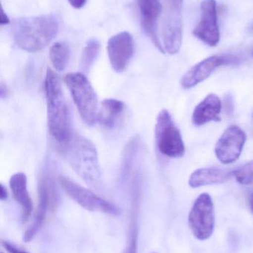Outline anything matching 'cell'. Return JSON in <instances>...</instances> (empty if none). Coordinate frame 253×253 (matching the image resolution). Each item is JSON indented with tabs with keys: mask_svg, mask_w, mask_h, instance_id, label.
<instances>
[{
	"mask_svg": "<svg viewBox=\"0 0 253 253\" xmlns=\"http://www.w3.org/2000/svg\"><path fill=\"white\" fill-rule=\"evenodd\" d=\"M59 30L57 20L51 15L21 17L12 25L13 40L16 45L30 53L47 47Z\"/></svg>",
	"mask_w": 253,
	"mask_h": 253,
	"instance_id": "6da1fadb",
	"label": "cell"
},
{
	"mask_svg": "<svg viewBox=\"0 0 253 253\" xmlns=\"http://www.w3.org/2000/svg\"><path fill=\"white\" fill-rule=\"evenodd\" d=\"M45 92L49 131L59 144H63L73 134L71 113L64 96L59 76L51 68H48L46 72Z\"/></svg>",
	"mask_w": 253,
	"mask_h": 253,
	"instance_id": "7a4b0ae2",
	"label": "cell"
},
{
	"mask_svg": "<svg viewBox=\"0 0 253 253\" xmlns=\"http://www.w3.org/2000/svg\"><path fill=\"white\" fill-rule=\"evenodd\" d=\"M61 145V153L68 165L86 183L99 184L102 172L95 144L86 137L72 134L71 138Z\"/></svg>",
	"mask_w": 253,
	"mask_h": 253,
	"instance_id": "3957f363",
	"label": "cell"
},
{
	"mask_svg": "<svg viewBox=\"0 0 253 253\" xmlns=\"http://www.w3.org/2000/svg\"><path fill=\"white\" fill-rule=\"evenodd\" d=\"M65 83L82 120L88 126H94L97 123L99 105L90 82L83 73H71L65 76Z\"/></svg>",
	"mask_w": 253,
	"mask_h": 253,
	"instance_id": "277c9868",
	"label": "cell"
},
{
	"mask_svg": "<svg viewBox=\"0 0 253 253\" xmlns=\"http://www.w3.org/2000/svg\"><path fill=\"white\" fill-rule=\"evenodd\" d=\"M155 140L158 151L166 157L178 159L185 154L181 131L167 110L159 113L155 125Z\"/></svg>",
	"mask_w": 253,
	"mask_h": 253,
	"instance_id": "5b68a950",
	"label": "cell"
},
{
	"mask_svg": "<svg viewBox=\"0 0 253 253\" xmlns=\"http://www.w3.org/2000/svg\"><path fill=\"white\" fill-rule=\"evenodd\" d=\"M38 205L31 225L23 235V241L31 242L46 221L48 212L56 209L59 202L57 190L50 177L43 175L38 181Z\"/></svg>",
	"mask_w": 253,
	"mask_h": 253,
	"instance_id": "8992f818",
	"label": "cell"
},
{
	"mask_svg": "<svg viewBox=\"0 0 253 253\" xmlns=\"http://www.w3.org/2000/svg\"><path fill=\"white\" fill-rule=\"evenodd\" d=\"M59 183L65 193L84 209L92 212H102L111 215H118L120 210L86 187L74 182L64 175L59 177Z\"/></svg>",
	"mask_w": 253,
	"mask_h": 253,
	"instance_id": "52a82bcc",
	"label": "cell"
},
{
	"mask_svg": "<svg viewBox=\"0 0 253 253\" xmlns=\"http://www.w3.org/2000/svg\"><path fill=\"white\" fill-rule=\"evenodd\" d=\"M189 227L196 239L207 240L215 229V208L208 193H202L196 199L189 214Z\"/></svg>",
	"mask_w": 253,
	"mask_h": 253,
	"instance_id": "ba28073f",
	"label": "cell"
},
{
	"mask_svg": "<svg viewBox=\"0 0 253 253\" xmlns=\"http://www.w3.org/2000/svg\"><path fill=\"white\" fill-rule=\"evenodd\" d=\"M164 5L163 47L169 54H176L182 45L183 0H164Z\"/></svg>",
	"mask_w": 253,
	"mask_h": 253,
	"instance_id": "9c48e42d",
	"label": "cell"
},
{
	"mask_svg": "<svg viewBox=\"0 0 253 253\" xmlns=\"http://www.w3.org/2000/svg\"><path fill=\"white\" fill-rule=\"evenodd\" d=\"M247 141L245 131L237 126H229L215 145L217 159L224 165L233 163L242 154Z\"/></svg>",
	"mask_w": 253,
	"mask_h": 253,
	"instance_id": "30bf717a",
	"label": "cell"
},
{
	"mask_svg": "<svg viewBox=\"0 0 253 253\" xmlns=\"http://www.w3.org/2000/svg\"><path fill=\"white\" fill-rule=\"evenodd\" d=\"M201 10V20L193 30V35L209 47H215L220 41L216 1L203 0Z\"/></svg>",
	"mask_w": 253,
	"mask_h": 253,
	"instance_id": "8fae6325",
	"label": "cell"
},
{
	"mask_svg": "<svg viewBox=\"0 0 253 253\" xmlns=\"http://www.w3.org/2000/svg\"><path fill=\"white\" fill-rule=\"evenodd\" d=\"M107 50L111 68L118 74L123 73L129 66L135 52L132 34L124 31L113 36L108 40Z\"/></svg>",
	"mask_w": 253,
	"mask_h": 253,
	"instance_id": "7c38bea8",
	"label": "cell"
},
{
	"mask_svg": "<svg viewBox=\"0 0 253 253\" xmlns=\"http://www.w3.org/2000/svg\"><path fill=\"white\" fill-rule=\"evenodd\" d=\"M239 59L234 56H212L203 59L192 67L181 79L183 88H193L210 77L211 74L220 66L229 64H236Z\"/></svg>",
	"mask_w": 253,
	"mask_h": 253,
	"instance_id": "4fadbf2b",
	"label": "cell"
},
{
	"mask_svg": "<svg viewBox=\"0 0 253 253\" xmlns=\"http://www.w3.org/2000/svg\"><path fill=\"white\" fill-rule=\"evenodd\" d=\"M130 212L128 226L127 241L125 253H138L139 235L140 206H141V182L140 175L136 173L132 179L130 188Z\"/></svg>",
	"mask_w": 253,
	"mask_h": 253,
	"instance_id": "5bb4252c",
	"label": "cell"
},
{
	"mask_svg": "<svg viewBox=\"0 0 253 253\" xmlns=\"http://www.w3.org/2000/svg\"><path fill=\"white\" fill-rule=\"evenodd\" d=\"M141 13V23L145 34L154 45L164 53L165 50L157 34V19L162 13L160 0H136Z\"/></svg>",
	"mask_w": 253,
	"mask_h": 253,
	"instance_id": "9a60e30c",
	"label": "cell"
},
{
	"mask_svg": "<svg viewBox=\"0 0 253 253\" xmlns=\"http://www.w3.org/2000/svg\"><path fill=\"white\" fill-rule=\"evenodd\" d=\"M222 102L217 95L209 94L193 111L192 121L196 126H202L212 121H220Z\"/></svg>",
	"mask_w": 253,
	"mask_h": 253,
	"instance_id": "2e32d148",
	"label": "cell"
},
{
	"mask_svg": "<svg viewBox=\"0 0 253 253\" xmlns=\"http://www.w3.org/2000/svg\"><path fill=\"white\" fill-rule=\"evenodd\" d=\"M10 190L16 202L22 209V219L26 222L33 211V202L27 187V177L23 172H17L10 177Z\"/></svg>",
	"mask_w": 253,
	"mask_h": 253,
	"instance_id": "e0dca14e",
	"label": "cell"
},
{
	"mask_svg": "<svg viewBox=\"0 0 253 253\" xmlns=\"http://www.w3.org/2000/svg\"><path fill=\"white\" fill-rule=\"evenodd\" d=\"M233 172L218 168H200L193 172L189 178V185L193 188L222 184L230 179Z\"/></svg>",
	"mask_w": 253,
	"mask_h": 253,
	"instance_id": "ac0fdd59",
	"label": "cell"
},
{
	"mask_svg": "<svg viewBox=\"0 0 253 253\" xmlns=\"http://www.w3.org/2000/svg\"><path fill=\"white\" fill-rule=\"evenodd\" d=\"M124 111L125 105L122 101L105 99L98 110L97 122L106 129H112L118 123Z\"/></svg>",
	"mask_w": 253,
	"mask_h": 253,
	"instance_id": "d6986e66",
	"label": "cell"
},
{
	"mask_svg": "<svg viewBox=\"0 0 253 253\" xmlns=\"http://www.w3.org/2000/svg\"><path fill=\"white\" fill-rule=\"evenodd\" d=\"M71 51L69 46L64 42H55L49 50L51 62L56 71H65L69 64Z\"/></svg>",
	"mask_w": 253,
	"mask_h": 253,
	"instance_id": "ffe728a7",
	"label": "cell"
},
{
	"mask_svg": "<svg viewBox=\"0 0 253 253\" xmlns=\"http://www.w3.org/2000/svg\"><path fill=\"white\" fill-rule=\"evenodd\" d=\"M101 44L96 39H91L86 43L80 58V68L84 73L89 72L101 51Z\"/></svg>",
	"mask_w": 253,
	"mask_h": 253,
	"instance_id": "44dd1931",
	"label": "cell"
},
{
	"mask_svg": "<svg viewBox=\"0 0 253 253\" xmlns=\"http://www.w3.org/2000/svg\"><path fill=\"white\" fill-rule=\"evenodd\" d=\"M236 181L242 185L253 184V161L239 167L233 172Z\"/></svg>",
	"mask_w": 253,
	"mask_h": 253,
	"instance_id": "7402d4cb",
	"label": "cell"
},
{
	"mask_svg": "<svg viewBox=\"0 0 253 253\" xmlns=\"http://www.w3.org/2000/svg\"><path fill=\"white\" fill-rule=\"evenodd\" d=\"M138 146V139L137 138L130 141V142L126 146V150H125L124 162H123V167L122 168V176L123 177H126L130 170Z\"/></svg>",
	"mask_w": 253,
	"mask_h": 253,
	"instance_id": "603a6c76",
	"label": "cell"
},
{
	"mask_svg": "<svg viewBox=\"0 0 253 253\" xmlns=\"http://www.w3.org/2000/svg\"><path fill=\"white\" fill-rule=\"evenodd\" d=\"M2 246L8 253H29L19 249L13 244L9 243L7 242H2Z\"/></svg>",
	"mask_w": 253,
	"mask_h": 253,
	"instance_id": "cb8c5ba5",
	"label": "cell"
},
{
	"mask_svg": "<svg viewBox=\"0 0 253 253\" xmlns=\"http://www.w3.org/2000/svg\"><path fill=\"white\" fill-rule=\"evenodd\" d=\"M71 6L76 9H80L86 4L87 0H68Z\"/></svg>",
	"mask_w": 253,
	"mask_h": 253,
	"instance_id": "d4e9b609",
	"label": "cell"
},
{
	"mask_svg": "<svg viewBox=\"0 0 253 253\" xmlns=\"http://www.w3.org/2000/svg\"><path fill=\"white\" fill-rule=\"evenodd\" d=\"M0 22H1V25H5L7 24L10 23V20L9 18L7 17V14L4 12L2 7L1 9V16H0Z\"/></svg>",
	"mask_w": 253,
	"mask_h": 253,
	"instance_id": "484cf974",
	"label": "cell"
},
{
	"mask_svg": "<svg viewBox=\"0 0 253 253\" xmlns=\"http://www.w3.org/2000/svg\"><path fill=\"white\" fill-rule=\"evenodd\" d=\"M7 197H8V192H7V188L1 184V192H0V199L1 201L7 200Z\"/></svg>",
	"mask_w": 253,
	"mask_h": 253,
	"instance_id": "4316f807",
	"label": "cell"
},
{
	"mask_svg": "<svg viewBox=\"0 0 253 253\" xmlns=\"http://www.w3.org/2000/svg\"><path fill=\"white\" fill-rule=\"evenodd\" d=\"M248 203H249L250 209L253 214V190L250 191L248 194Z\"/></svg>",
	"mask_w": 253,
	"mask_h": 253,
	"instance_id": "83f0119b",
	"label": "cell"
},
{
	"mask_svg": "<svg viewBox=\"0 0 253 253\" xmlns=\"http://www.w3.org/2000/svg\"><path fill=\"white\" fill-rule=\"evenodd\" d=\"M7 93L8 91H7V87L1 84V87H0V96H1V99L6 97L7 96Z\"/></svg>",
	"mask_w": 253,
	"mask_h": 253,
	"instance_id": "f1b7e54d",
	"label": "cell"
},
{
	"mask_svg": "<svg viewBox=\"0 0 253 253\" xmlns=\"http://www.w3.org/2000/svg\"></svg>",
	"mask_w": 253,
	"mask_h": 253,
	"instance_id": "f546056e",
	"label": "cell"
}]
</instances>
